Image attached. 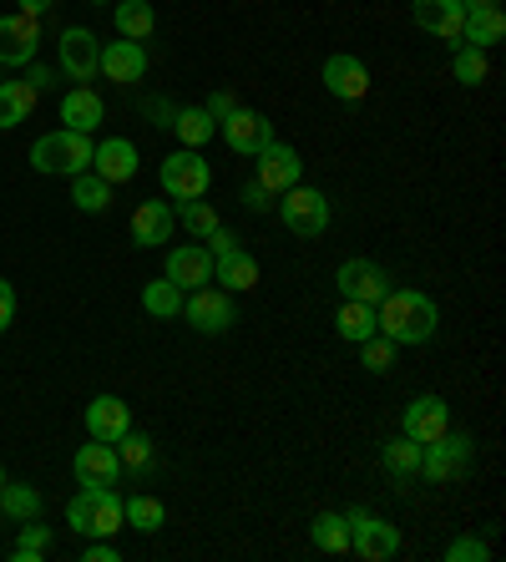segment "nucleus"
Wrapping results in <instances>:
<instances>
[{"label":"nucleus","instance_id":"nucleus-43","mask_svg":"<svg viewBox=\"0 0 506 562\" xmlns=\"http://www.w3.org/2000/svg\"><path fill=\"white\" fill-rule=\"evenodd\" d=\"M203 249H209L213 259H218V254L238 249V238H234V234H228V228H223V223H218V228H213V234H209V244H203Z\"/></svg>","mask_w":506,"mask_h":562},{"label":"nucleus","instance_id":"nucleus-4","mask_svg":"<svg viewBox=\"0 0 506 562\" xmlns=\"http://www.w3.org/2000/svg\"><path fill=\"white\" fill-rule=\"evenodd\" d=\"M182 319L198 329V335H228L238 325V310H234V294L228 289H188L182 294Z\"/></svg>","mask_w":506,"mask_h":562},{"label":"nucleus","instance_id":"nucleus-9","mask_svg":"<svg viewBox=\"0 0 506 562\" xmlns=\"http://www.w3.org/2000/svg\"><path fill=\"white\" fill-rule=\"evenodd\" d=\"M218 132H223V143L244 157H259L263 147L273 143V122L263 117V112H254V106H234V112L218 122Z\"/></svg>","mask_w":506,"mask_h":562},{"label":"nucleus","instance_id":"nucleus-8","mask_svg":"<svg viewBox=\"0 0 506 562\" xmlns=\"http://www.w3.org/2000/svg\"><path fill=\"white\" fill-rule=\"evenodd\" d=\"M350 522V552H360L364 562H385L401 552V527L385 522V517H370V512H345Z\"/></svg>","mask_w":506,"mask_h":562},{"label":"nucleus","instance_id":"nucleus-48","mask_svg":"<svg viewBox=\"0 0 506 562\" xmlns=\"http://www.w3.org/2000/svg\"><path fill=\"white\" fill-rule=\"evenodd\" d=\"M466 11H486V5H502V0H461Z\"/></svg>","mask_w":506,"mask_h":562},{"label":"nucleus","instance_id":"nucleus-16","mask_svg":"<svg viewBox=\"0 0 506 562\" xmlns=\"http://www.w3.org/2000/svg\"><path fill=\"white\" fill-rule=\"evenodd\" d=\"M41 46L36 15H0V66H31Z\"/></svg>","mask_w":506,"mask_h":562},{"label":"nucleus","instance_id":"nucleus-31","mask_svg":"<svg viewBox=\"0 0 506 562\" xmlns=\"http://www.w3.org/2000/svg\"><path fill=\"white\" fill-rule=\"evenodd\" d=\"M122 517H127V527H137V532H162V522H168V507L157 497H147V492H137V497L122 502Z\"/></svg>","mask_w":506,"mask_h":562},{"label":"nucleus","instance_id":"nucleus-35","mask_svg":"<svg viewBox=\"0 0 506 562\" xmlns=\"http://www.w3.org/2000/svg\"><path fill=\"white\" fill-rule=\"evenodd\" d=\"M172 218L182 223V228H188V234L193 238H209L213 228H218V209H213V203H203V198H182L178 203V213H172Z\"/></svg>","mask_w":506,"mask_h":562},{"label":"nucleus","instance_id":"nucleus-26","mask_svg":"<svg viewBox=\"0 0 506 562\" xmlns=\"http://www.w3.org/2000/svg\"><path fill=\"white\" fill-rule=\"evenodd\" d=\"M335 329H339V340H350V345L370 340V335H375V329H380V319H375V304L345 300V304H339V314H335Z\"/></svg>","mask_w":506,"mask_h":562},{"label":"nucleus","instance_id":"nucleus-22","mask_svg":"<svg viewBox=\"0 0 506 562\" xmlns=\"http://www.w3.org/2000/svg\"><path fill=\"white\" fill-rule=\"evenodd\" d=\"M172 223L178 218H172L168 203H153V198H147V203L132 209V244H137V249H157V244H168Z\"/></svg>","mask_w":506,"mask_h":562},{"label":"nucleus","instance_id":"nucleus-18","mask_svg":"<svg viewBox=\"0 0 506 562\" xmlns=\"http://www.w3.org/2000/svg\"><path fill=\"white\" fill-rule=\"evenodd\" d=\"M137 168H143V157H137V147L127 143V137H106V143H97V153H91V172L97 178H106V183H132L137 178Z\"/></svg>","mask_w":506,"mask_h":562},{"label":"nucleus","instance_id":"nucleus-46","mask_svg":"<svg viewBox=\"0 0 506 562\" xmlns=\"http://www.w3.org/2000/svg\"><path fill=\"white\" fill-rule=\"evenodd\" d=\"M46 87H56V71H46V66L31 61V92H46Z\"/></svg>","mask_w":506,"mask_h":562},{"label":"nucleus","instance_id":"nucleus-34","mask_svg":"<svg viewBox=\"0 0 506 562\" xmlns=\"http://www.w3.org/2000/svg\"><path fill=\"white\" fill-rule=\"evenodd\" d=\"M143 310L153 314V319H178L182 314V289L172 284V279H153V284L143 289Z\"/></svg>","mask_w":506,"mask_h":562},{"label":"nucleus","instance_id":"nucleus-42","mask_svg":"<svg viewBox=\"0 0 506 562\" xmlns=\"http://www.w3.org/2000/svg\"><path fill=\"white\" fill-rule=\"evenodd\" d=\"M244 203H248L254 213H269V209H273V193H269L263 183H248V188H244Z\"/></svg>","mask_w":506,"mask_h":562},{"label":"nucleus","instance_id":"nucleus-27","mask_svg":"<svg viewBox=\"0 0 506 562\" xmlns=\"http://www.w3.org/2000/svg\"><path fill=\"white\" fill-rule=\"evenodd\" d=\"M31 106H36V92L31 81H0V132L31 122Z\"/></svg>","mask_w":506,"mask_h":562},{"label":"nucleus","instance_id":"nucleus-23","mask_svg":"<svg viewBox=\"0 0 506 562\" xmlns=\"http://www.w3.org/2000/svg\"><path fill=\"white\" fill-rule=\"evenodd\" d=\"M102 117H106V106H102V97L91 92V87H71V92L61 97V122L71 132H97L102 127Z\"/></svg>","mask_w":506,"mask_h":562},{"label":"nucleus","instance_id":"nucleus-30","mask_svg":"<svg viewBox=\"0 0 506 562\" xmlns=\"http://www.w3.org/2000/svg\"><path fill=\"white\" fill-rule=\"evenodd\" d=\"M172 132L182 137V147H203L209 137H218V122L209 117V106H182L172 117Z\"/></svg>","mask_w":506,"mask_h":562},{"label":"nucleus","instance_id":"nucleus-11","mask_svg":"<svg viewBox=\"0 0 506 562\" xmlns=\"http://www.w3.org/2000/svg\"><path fill=\"white\" fill-rule=\"evenodd\" d=\"M56 52H61V71L71 81H91L102 71V41L91 36L87 26H66L61 41H56Z\"/></svg>","mask_w":506,"mask_h":562},{"label":"nucleus","instance_id":"nucleus-14","mask_svg":"<svg viewBox=\"0 0 506 562\" xmlns=\"http://www.w3.org/2000/svg\"><path fill=\"white\" fill-rule=\"evenodd\" d=\"M451 431V406H446L441 395H416L411 406H405L401 416V436H411V441H436V436Z\"/></svg>","mask_w":506,"mask_h":562},{"label":"nucleus","instance_id":"nucleus-1","mask_svg":"<svg viewBox=\"0 0 506 562\" xmlns=\"http://www.w3.org/2000/svg\"><path fill=\"white\" fill-rule=\"evenodd\" d=\"M375 319H380V335H390L395 345H426L436 340V325H441V310L430 294L420 289H395L375 304Z\"/></svg>","mask_w":506,"mask_h":562},{"label":"nucleus","instance_id":"nucleus-37","mask_svg":"<svg viewBox=\"0 0 506 562\" xmlns=\"http://www.w3.org/2000/svg\"><path fill=\"white\" fill-rule=\"evenodd\" d=\"M360 366L370 370V375H385L390 366H395V340L390 335H370V340H360Z\"/></svg>","mask_w":506,"mask_h":562},{"label":"nucleus","instance_id":"nucleus-33","mask_svg":"<svg viewBox=\"0 0 506 562\" xmlns=\"http://www.w3.org/2000/svg\"><path fill=\"white\" fill-rule=\"evenodd\" d=\"M71 203H77L81 213H102L106 203H112V183H106V178H97V172H77V178H71Z\"/></svg>","mask_w":506,"mask_h":562},{"label":"nucleus","instance_id":"nucleus-38","mask_svg":"<svg viewBox=\"0 0 506 562\" xmlns=\"http://www.w3.org/2000/svg\"><path fill=\"white\" fill-rule=\"evenodd\" d=\"M117 446V461L127 471H147L153 467V436H143V431H127L122 441H112Z\"/></svg>","mask_w":506,"mask_h":562},{"label":"nucleus","instance_id":"nucleus-45","mask_svg":"<svg viewBox=\"0 0 506 562\" xmlns=\"http://www.w3.org/2000/svg\"><path fill=\"white\" fill-rule=\"evenodd\" d=\"M234 106H238L234 97H228V92H218V97H209V117H213V122H223V117H228V112H234Z\"/></svg>","mask_w":506,"mask_h":562},{"label":"nucleus","instance_id":"nucleus-25","mask_svg":"<svg viewBox=\"0 0 506 562\" xmlns=\"http://www.w3.org/2000/svg\"><path fill=\"white\" fill-rule=\"evenodd\" d=\"M506 36V15L502 5H486V11H466V26H461V46H476V52H492Z\"/></svg>","mask_w":506,"mask_h":562},{"label":"nucleus","instance_id":"nucleus-36","mask_svg":"<svg viewBox=\"0 0 506 562\" xmlns=\"http://www.w3.org/2000/svg\"><path fill=\"white\" fill-rule=\"evenodd\" d=\"M46 552H52V527H41L36 517H31V522L21 527V537H15L11 558L15 562H36V558H46Z\"/></svg>","mask_w":506,"mask_h":562},{"label":"nucleus","instance_id":"nucleus-40","mask_svg":"<svg viewBox=\"0 0 506 562\" xmlns=\"http://www.w3.org/2000/svg\"><path fill=\"white\" fill-rule=\"evenodd\" d=\"M451 71H456L461 87H481V81H486V52H476V46H456Z\"/></svg>","mask_w":506,"mask_h":562},{"label":"nucleus","instance_id":"nucleus-29","mask_svg":"<svg viewBox=\"0 0 506 562\" xmlns=\"http://www.w3.org/2000/svg\"><path fill=\"white\" fill-rule=\"evenodd\" d=\"M41 492L31 482H5L0 486V512L5 517H15V522H31V517H41Z\"/></svg>","mask_w":506,"mask_h":562},{"label":"nucleus","instance_id":"nucleus-5","mask_svg":"<svg viewBox=\"0 0 506 562\" xmlns=\"http://www.w3.org/2000/svg\"><path fill=\"white\" fill-rule=\"evenodd\" d=\"M471 457H476V441L461 431H446L436 436V441L420 446V476H430V482H456V476H466Z\"/></svg>","mask_w":506,"mask_h":562},{"label":"nucleus","instance_id":"nucleus-6","mask_svg":"<svg viewBox=\"0 0 506 562\" xmlns=\"http://www.w3.org/2000/svg\"><path fill=\"white\" fill-rule=\"evenodd\" d=\"M279 218H284L289 234L299 238H319L329 228V198L319 188L294 183L289 193H279Z\"/></svg>","mask_w":506,"mask_h":562},{"label":"nucleus","instance_id":"nucleus-3","mask_svg":"<svg viewBox=\"0 0 506 562\" xmlns=\"http://www.w3.org/2000/svg\"><path fill=\"white\" fill-rule=\"evenodd\" d=\"M91 153H97V143H91V132H46V137H36V147H31V168L46 172V178H77V172L91 168Z\"/></svg>","mask_w":506,"mask_h":562},{"label":"nucleus","instance_id":"nucleus-24","mask_svg":"<svg viewBox=\"0 0 506 562\" xmlns=\"http://www.w3.org/2000/svg\"><path fill=\"white\" fill-rule=\"evenodd\" d=\"M213 279H218V284H228L234 294H244V289L259 284V259L238 244V249H228V254H218V259H213Z\"/></svg>","mask_w":506,"mask_h":562},{"label":"nucleus","instance_id":"nucleus-49","mask_svg":"<svg viewBox=\"0 0 506 562\" xmlns=\"http://www.w3.org/2000/svg\"><path fill=\"white\" fill-rule=\"evenodd\" d=\"M87 5H106V0H87Z\"/></svg>","mask_w":506,"mask_h":562},{"label":"nucleus","instance_id":"nucleus-12","mask_svg":"<svg viewBox=\"0 0 506 562\" xmlns=\"http://www.w3.org/2000/svg\"><path fill=\"white\" fill-rule=\"evenodd\" d=\"M325 92L335 102H364L370 97V66L350 52H335L325 61Z\"/></svg>","mask_w":506,"mask_h":562},{"label":"nucleus","instance_id":"nucleus-17","mask_svg":"<svg viewBox=\"0 0 506 562\" xmlns=\"http://www.w3.org/2000/svg\"><path fill=\"white\" fill-rule=\"evenodd\" d=\"M162 279H172L182 294L213 284V254L203 249V244H178V249H168V269H162Z\"/></svg>","mask_w":506,"mask_h":562},{"label":"nucleus","instance_id":"nucleus-19","mask_svg":"<svg viewBox=\"0 0 506 562\" xmlns=\"http://www.w3.org/2000/svg\"><path fill=\"white\" fill-rule=\"evenodd\" d=\"M71 471H77V482H81V486H117V476H122L117 446H112V441H91V446H81L77 457H71Z\"/></svg>","mask_w":506,"mask_h":562},{"label":"nucleus","instance_id":"nucleus-44","mask_svg":"<svg viewBox=\"0 0 506 562\" xmlns=\"http://www.w3.org/2000/svg\"><path fill=\"white\" fill-rule=\"evenodd\" d=\"M11 319H15V289L0 279V335L11 329Z\"/></svg>","mask_w":506,"mask_h":562},{"label":"nucleus","instance_id":"nucleus-13","mask_svg":"<svg viewBox=\"0 0 506 562\" xmlns=\"http://www.w3.org/2000/svg\"><path fill=\"white\" fill-rule=\"evenodd\" d=\"M299 178H304V157H299L289 143H269V147H263V153H259V168H254V183H263L273 198H279V193H289V188H294Z\"/></svg>","mask_w":506,"mask_h":562},{"label":"nucleus","instance_id":"nucleus-50","mask_svg":"<svg viewBox=\"0 0 506 562\" xmlns=\"http://www.w3.org/2000/svg\"><path fill=\"white\" fill-rule=\"evenodd\" d=\"M0 486H5V467H0Z\"/></svg>","mask_w":506,"mask_h":562},{"label":"nucleus","instance_id":"nucleus-15","mask_svg":"<svg viewBox=\"0 0 506 562\" xmlns=\"http://www.w3.org/2000/svg\"><path fill=\"white\" fill-rule=\"evenodd\" d=\"M411 15H416V26L426 36L446 41V46H461V26H466V5L461 0H416Z\"/></svg>","mask_w":506,"mask_h":562},{"label":"nucleus","instance_id":"nucleus-39","mask_svg":"<svg viewBox=\"0 0 506 562\" xmlns=\"http://www.w3.org/2000/svg\"><path fill=\"white\" fill-rule=\"evenodd\" d=\"M380 461H385V471H395V476H411V471L420 467V441L401 436V441H390L385 451H380Z\"/></svg>","mask_w":506,"mask_h":562},{"label":"nucleus","instance_id":"nucleus-21","mask_svg":"<svg viewBox=\"0 0 506 562\" xmlns=\"http://www.w3.org/2000/svg\"><path fill=\"white\" fill-rule=\"evenodd\" d=\"M87 431L91 441H122L132 431V406L117 401V395H97L87 406Z\"/></svg>","mask_w":506,"mask_h":562},{"label":"nucleus","instance_id":"nucleus-28","mask_svg":"<svg viewBox=\"0 0 506 562\" xmlns=\"http://www.w3.org/2000/svg\"><path fill=\"white\" fill-rule=\"evenodd\" d=\"M310 532H314V548L329 552V558H345V552H350V522H345V512H319Z\"/></svg>","mask_w":506,"mask_h":562},{"label":"nucleus","instance_id":"nucleus-10","mask_svg":"<svg viewBox=\"0 0 506 562\" xmlns=\"http://www.w3.org/2000/svg\"><path fill=\"white\" fill-rule=\"evenodd\" d=\"M335 284L345 300H360V304H380L390 294V274L375 259H345L335 269Z\"/></svg>","mask_w":506,"mask_h":562},{"label":"nucleus","instance_id":"nucleus-2","mask_svg":"<svg viewBox=\"0 0 506 562\" xmlns=\"http://www.w3.org/2000/svg\"><path fill=\"white\" fill-rule=\"evenodd\" d=\"M66 522L81 537H117L127 527L117 486H81L77 497L66 502Z\"/></svg>","mask_w":506,"mask_h":562},{"label":"nucleus","instance_id":"nucleus-41","mask_svg":"<svg viewBox=\"0 0 506 562\" xmlns=\"http://www.w3.org/2000/svg\"><path fill=\"white\" fill-rule=\"evenodd\" d=\"M486 542H481V537H456L451 548H446V562H486Z\"/></svg>","mask_w":506,"mask_h":562},{"label":"nucleus","instance_id":"nucleus-32","mask_svg":"<svg viewBox=\"0 0 506 562\" xmlns=\"http://www.w3.org/2000/svg\"><path fill=\"white\" fill-rule=\"evenodd\" d=\"M112 21H117V31L127 41H147L157 31V15H153V5H147V0H122L117 11H112Z\"/></svg>","mask_w":506,"mask_h":562},{"label":"nucleus","instance_id":"nucleus-7","mask_svg":"<svg viewBox=\"0 0 506 562\" xmlns=\"http://www.w3.org/2000/svg\"><path fill=\"white\" fill-rule=\"evenodd\" d=\"M209 188H213V168L198 147H182V153L162 157V193H168L172 203H182V198H203Z\"/></svg>","mask_w":506,"mask_h":562},{"label":"nucleus","instance_id":"nucleus-47","mask_svg":"<svg viewBox=\"0 0 506 562\" xmlns=\"http://www.w3.org/2000/svg\"><path fill=\"white\" fill-rule=\"evenodd\" d=\"M56 0H21V15H46Z\"/></svg>","mask_w":506,"mask_h":562},{"label":"nucleus","instance_id":"nucleus-20","mask_svg":"<svg viewBox=\"0 0 506 562\" xmlns=\"http://www.w3.org/2000/svg\"><path fill=\"white\" fill-rule=\"evenodd\" d=\"M102 77L106 81H122V87H132V81L147 77V46L143 41H106L102 46Z\"/></svg>","mask_w":506,"mask_h":562}]
</instances>
